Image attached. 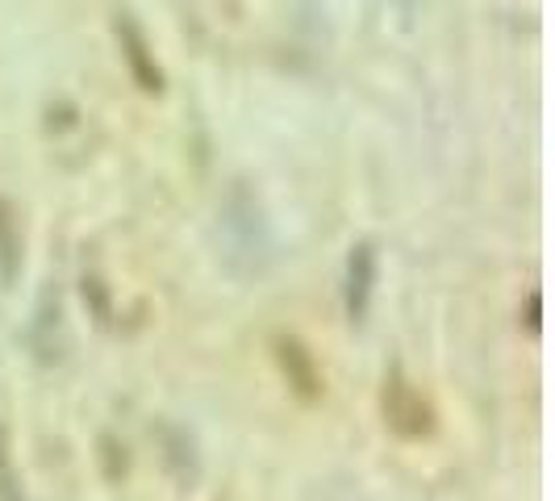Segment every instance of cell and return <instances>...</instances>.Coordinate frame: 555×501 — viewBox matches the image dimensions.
Returning <instances> with one entry per match:
<instances>
[{
    "mask_svg": "<svg viewBox=\"0 0 555 501\" xmlns=\"http://www.w3.org/2000/svg\"><path fill=\"white\" fill-rule=\"evenodd\" d=\"M376 280H380V255H376V243L360 239L351 255H347V268H343V309H347V322L351 326H363L367 313H372V301H376Z\"/></svg>",
    "mask_w": 555,
    "mask_h": 501,
    "instance_id": "2",
    "label": "cell"
},
{
    "mask_svg": "<svg viewBox=\"0 0 555 501\" xmlns=\"http://www.w3.org/2000/svg\"><path fill=\"white\" fill-rule=\"evenodd\" d=\"M276 356H280V363H284V372H288V385H297L301 397H318L322 376H318V368H313L306 347H301L297 338H276Z\"/></svg>",
    "mask_w": 555,
    "mask_h": 501,
    "instance_id": "5",
    "label": "cell"
},
{
    "mask_svg": "<svg viewBox=\"0 0 555 501\" xmlns=\"http://www.w3.org/2000/svg\"><path fill=\"white\" fill-rule=\"evenodd\" d=\"M218 230H222V247H225V264L238 272V277H259L272 259V234H268V222H263V209L259 201L234 184L230 196L218 209Z\"/></svg>",
    "mask_w": 555,
    "mask_h": 501,
    "instance_id": "1",
    "label": "cell"
},
{
    "mask_svg": "<svg viewBox=\"0 0 555 501\" xmlns=\"http://www.w3.org/2000/svg\"><path fill=\"white\" fill-rule=\"evenodd\" d=\"M397 4H401V9H405V13H410V9H414V0H397Z\"/></svg>",
    "mask_w": 555,
    "mask_h": 501,
    "instance_id": "9",
    "label": "cell"
},
{
    "mask_svg": "<svg viewBox=\"0 0 555 501\" xmlns=\"http://www.w3.org/2000/svg\"><path fill=\"white\" fill-rule=\"evenodd\" d=\"M385 418H389L392 431L405 435V439H417V435L430 431V406H426V401L417 397L414 385L401 381L397 372L385 381Z\"/></svg>",
    "mask_w": 555,
    "mask_h": 501,
    "instance_id": "3",
    "label": "cell"
},
{
    "mask_svg": "<svg viewBox=\"0 0 555 501\" xmlns=\"http://www.w3.org/2000/svg\"><path fill=\"white\" fill-rule=\"evenodd\" d=\"M117 42H121V59H126V67H130L134 84H139L142 92H159V88H164V72H159V63H155V55H151L146 34H142L130 17L117 22Z\"/></svg>",
    "mask_w": 555,
    "mask_h": 501,
    "instance_id": "4",
    "label": "cell"
},
{
    "mask_svg": "<svg viewBox=\"0 0 555 501\" xmlns=\"http://www.w3.org/2000/svg\"><path fill=\"white\" fill-rule=\"evenodd\" d=\"M17 264H22V243H17V226L9 205L0 201V284H13L17 277Z\"/></svg>",
    "mask_w": 555,
    "mask_h": 501,
    "instance_id": "6",
    "label": "cell"
},
{
    "mask_svg": "<svg viewBox=\"0 0 555 501\" xmlns=\"http://www.w3.org/2000/svg\"><path fill=\"white\" fill-rule=\"evenodd\" d=\"M0 501H29L26 485H22V468L13 460V444H9V431L0 426Z\"/></svg>",
    "mask_w": 555,
    "mask_h": 501,
    "instance_id": "7",
    "label": "cell"
},
{
    "mask_svg": "<svg viewBox=\"0 0 555 501\" xmlns=\"http://www.w3.org/2000/svg\"><path fill=\"white\" fill-rule=\"evenodd\" d=\"M530 331H539V288H530Z\"/></svg>",
    "mask_w": 555,
    "mask_h": 501,
    "instance_id": "8",
    "label": "cell"
}]
</instances>
